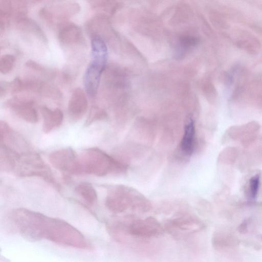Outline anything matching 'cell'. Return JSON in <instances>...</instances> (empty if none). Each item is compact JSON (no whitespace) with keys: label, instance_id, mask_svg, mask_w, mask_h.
I'll use <instances>...</instances> for the list:
<instances>
[{"label":"cell","instance_id":"5bb4252c","mask_svg":"<svg viewBox=\"0 0 262 262\" xmlns=\"http://www.w3.org/2000/svg\"><path fill=\"white\" fill-rule=\"evenodd\" d=\"M76 193L88 205H93L97 201V194L93 185L86 182L78 184L75 189Z\"/></svg>","mask_w":262,"mask_h":262},{"label":"cell","instance_id":"277c9868","mask_svg":"<svg viewBox=\"0 0 262 262\" xmlns=\"http://www.w3.org/2000/svg\"><path fill=\"white\" fill-rule=\"evenodd\" d=\"M165 231L174 239L182 241L191 235L203 231L205 225L198 217L184 214L166 222L163 226Z\"/></svg>","mask_w":262,"mask_h":262},{"label":"cell","instance_id":"8fae6325","mask_svg":"<svg viewBox=\"0 0 262 262\" xmlns=\"http://www.w3.org/2000/svg\"><path fill=\"white\" fill-rule=\"evenodd\" d=\"M43 118L42 130L47 134L59 127L62 123L63 114L58 108L51 109L46 106L40 108Z\"/></svg>","mask_w":262,"mask_h":262},{"label":"cell","instance_id":"5b68a950","mask_svg":"<svg viewBox=\"0 0 262 262\" xmlns=\"http://www.w3.org/2000/svg\"><path fill=\"white\" fill-rule=\"evenodd\" d=\"M49 159L55 168L67 176L82 174L78 155L70 147L52 152Z\"/></svg>","mask_w":262,"mask_h":262},{"label":"cell","instance_id":"7a4b0ae2","mask_svg":"<svg viewBox=\"0 0 262 262\" xmlns=\"http://www.w3.org/2000/svg\"><path fill=\"white\" fill-rule=\"evenodd\" d=\"M10 167V171L19 177H39L59 189L51 169L35 151L13 154Z\"/></svg>","mask_w":262,"mask_h":262},{"label":"cell","instance_id":"e0dca14e","mask_svg":"<svg viewBox=\"0 0 262 262\" xmlns=\"http://www.w3.org/2000/svg\"><path fill=\"white\" fill-rule=\"evenodd\" d=\"M198 42V40L194 37L185 36L182 37L180 40L179 51H178L179 56H181L183 53L190 48L195 46Z\"/></svg>","mask_w":262,"mask_h":262},{"label":"cell","instance_id":"9a60e30c","mask_svg":"<svg viewBox=\"0 0 262 262\" xmlns=\"http://www.w3.org/2000/svg\"><path fill=\"white\" fill-rule=\"evenodd\" d=\"M106 117L105 112L97 106H93L84 123L85 126H89L94 122L103 119Z\"/></svg>","mask_w":262,"mask_h":262},{"label":"cell","instance_id":"ac0fdd59","mask_svg":"<svg viewBox=\"0 0 262 262\" xmlns=\"http://www.w3.org/2000/svg\"><path fill=\"white\" fill-rule=\"evenodd\" d=\"M259 183V176L256 174L252 177L249 181V195L252 198H255L257 193Z\"/></svg>","mask_w":262,"mask_h":262},{"label":"cell","instance_id":"3957f363","mask_svg":"<svg viewBox=\"0 0 262 262\" xmlns=\"http://www.w3.org/2000/svg\"><path fill=\"white\" fill-rule=\"evenodd\" d=\"M81 173L103 176L114 170L117 163L112 157L97 148H89L78 155Z\"/></svg>","mask_w":262,"mask_h":262},{"label":"cell","instance_id":"7c38bea8","mask_svg":"<svg viewBox=\"0 0 262 262\" xmlns=\"http://www.w3.org/2000/svg\"><path fill=\"white\" fill-rule=\"evenodd\" d=\"M91 48V63L104 69L107 57V50L104 40L98 37L92 38Z\"/></svg>","mask_w":262,"mask_h":262},{"label":"cell","instance_id":"30bf717a","mask_svg":"<svg viewBox=\"0 0 262 262\" xmlns=\"http://www.w3.org/2000/svg\"><path fill=\"white\" fill-rule=\"evenodd\" d=\"M60 26L58 37L61 44L72 45L82 42V32L79 26L69 23H66Z\"/></svg>","mask_w":262,"mask_h":262},{"label":"cell","instance_id":"8992f818","mask_svg":"<svg viewBox=\"0 0 262 262\" xmlns=\"http://www.w3.org/2000/svg\"><path fill=\"white\" fill-rule=\"evenodd\" d=\"M79 10L80 6L78 3L67 2L42 8L39 13L40 16L48 23L52 24L54 21H58L61 26L66 23L65 20L70 17L78 12Z\"/></svg>","mask_w":262,"mask_h":262},{"label":"cell","instance_id":"4fadbf2b","mask_svg":"<svg viewBox=\"0 0 262 262\" xmlns=\"http://www.w3.org/2000/svg\"><path fill=\"white\" fill-rule=\"evenodd\" d=\"M195 127L193 121L190 119L186 123L181 143L182 150L186 155H190L194 149Z\"/></svg>","mask_w":262,"mask_h":262},{"label":"cell","instance_id":"ba28073f","mask_svg":"<svg viewBox=\"0 0 262 262\" xmlns=\"http://www.w3.org/2000/svg\"><path fill=\"white\" fill-rule=\"evenodd\" d=\"M88 106V102L85 92L80 88L75 89L68 103L69 117L74 121L79 120L85 114Z\"/></svg>","mask_w":262,"mask_h":262},{"label":"cell","instance_id":"2e32d148","mask_svg":"<svg viewBox=\"0 0 262 262\" xmlns=\"http://www.w3.org/2000/svg\"><path fill=\"white\" fill-rule=\"evenodd\" d=\"M15 61V57L11 54H5L0 59L1 73L6 74L13 68Z\"/></svg>","mask_w":262,"mask_h":262},{"label":"cell","instance_id":"6da1fadb","mask_svg":"<svg viewBox=\"0 0 262 262\" xmlns=\"http://www.w3.org/2000/svg\"><path fill=\"white\" fill-rule=\"evenodd\" d=\"M8 219L13 229L29 241L46 239L77 249L85 250L94 249L91 241L80 231L61 219L25 208L12 210L8 215Z\"/></svg>","mask_w":262,"mask_h":262},{"label":"cell","instance_id":"9c48e42d","mask_svg":"<svg viewBox=\"0 0 262 262\" xmlns=\"http://www.w3.org/2000/svg\"><path fill=\"white\" fill-rule=\"evenodd\" d=\"M104 69L92 63L87 67L83 77V83L87 94L95 97L98 92L101 75Z\"/></svg>","mask_w":262,"mask_h":262},{"label":"cell","instance_id":"52a82bcc","mask_svg":"<svg viewBox=\"0 0 262 262\" xmlns=\"http://www.w3.org/2000/svg\"><path fill=\"white\" fill-rule=\"evenodd\" d=\"M5 106L27 122L35 123L38 121V114L35 102L31 99L14 97L6 101Z\"/></svg>","mask_w":262,"mask_h":262}]
</instances>
